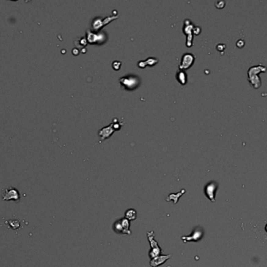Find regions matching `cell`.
Segmentation results:
<instances>
[{"label":"cell","mask_w":267,"mask_h":267,"mask_svg":"<svg viewBox=\"0 0 267 267\" xmlns=\"http://www.w3.org/2000/svg\"><path fill=\"white\" fill-rule=\"evenodd\" d=\"M185 191H186L185 190H182L181 192H179V193H171V194H170V195L168 196V197L166 199V201L173 200L174 204H177V203L178 202V200H179L180 197H181V196H182L183 194L185 193Z\"/></svg>","instance_id":"52a82bcc"},{"label":"cell","mask_w":267,"mask_h":267,"mask_svg":"<svg viewBox=\"0 0 267 267\" xmlns=\"http://www.w3.org/2000/svg\"><path fill=\"white\" fill-rule=\"evenodd\" d=\"M113 230L116 234H125L126 235V233H125V230H123V227L121 225V223H120V220H117L113 224Z\"/></svg>","instance_id":"8fae6325"},{"label":"cell","mask_w":267,"mask_h":267,"mask_svg":"<svg viewBox=\"0 0 267 267\" xmlns=\"http://www.w3.org/2000/svg\"><path fill=\"white\" fill-rule=\"evenodd\" d=\"M265 230H266V231H267V226H266V227H265Z\"/></svg>","instance_id":"4fadbf2b"},{"label":"cell","mask_w":267,"mask_h":267,"mask_svg":"<svg viewBox=\"0 0 267 267\" xmlns=\"http://www.w3.org/2000/svg\"><path fill=\"white\" fill-rule=\"evenodd\" d=\"M184 57H183V60H182V64L181 65V67L182 65V67H185V68H187V67H188L189 66H191V64L192 63V61H193V57H192V54H185V56H183ZM181 67V68H182Z\"/></svg>","instance_id":"ba28073f"},{"label":"cell","mask_w":267,"mask_h":267,"mask_svg":"<svg viewBox=\"0 0 267 267\" xmlns=\"http://www.w3.org/2000/svg\"><path fill=\"white\" fill-rule=\"evenodd\" d=\"M119 82L126 90H134L140 83L138 78L136 76H125L119 79Z\"/></svg>","instance_id":"3957f363"},{"label":"cell","mask_w":267,"mask_h":267,"mask_svg":"<svg viewBox=\"0 0 267 267\" xmlns=\"http://www.w3.org/2000/svg\"><path fill=\"white\" fill-rule=\"evenodd\" d=\"M171 257H172V255H159V256L151 259V261H150V265H151L152 267L159 266V265H163L164 262H166L167 260H169Z\"/></svg>","instance_id":"5b68a950"},{"label":"cell","mask_w":267,"mask_h":267,"mask_svg":"<svg viewBox=\"0 0 267 267\" xmlns=\"http://www.w3.org/2000/svg\"><path fill=\"white\" fill-rule=\"evenodd\" d=\"M125 218L127 219L129 221L135 220L137 219V212L135 209L130 208L126 210V212H125Z\"/></svg>","instance_id":"30bf717a"},{"label":"cell","mask_w":267,"mask_h":267,"mask_svg":"<svg viewBox=\"0 0 267 267\" xmlns=\"http://www.w3.org/2000/svg\"><path fill=\"white\" fill-rule=\"evenodd\" d=\"M2 197L3 200H14V201H19L20 200V194L18 190L14 187H8L6 189H3L2 192Z\"/></svg>","instance_id":"7a4b0ae2"},{"label":"cell","mask_w":267,"mask_h":267,"mask_svg":"<svg viewBox=\"0 0 267 267\" xmlns=\"http://www.w3.org/2000/svg\"><path fill=\"white\" fill-rule=\"evenodd\" d=\"M120 223H121V225L123 227V230H125V233H126V235H131V231L130 230V223L127 219L124 218L120 219Z\"/></svg>","instance_id":"9c48e42d"},{"label":"cell","mask_w":267,"mask_h":267,"mask_svg":"<svg viewBox=\"0 0 267 267\" xmlns=\"http://www.w3.org/2000/svg\"><path fill=\"white\" fill-rule=\"evenodd\" d=\"M203 236V231L201 228H195L193 231L192 234L190 236H185V237H181V240L185 243L189 242V241H200L201 238Z\"/></svg>","instance_id":"277c9868"},{"label":"cell","mask_w":267,"mask_h":267,"mask_svg":"<svg viewBox=\"0 0 267 267\" xmlns=\"http://www.w3.org/2000/svg\"><path fill=\"white\" fill-rule=\"evenodd\" d=\"M216 186L214 183H209L206 186V189H205V193H206V196L208 197V198L210 200H212L213 202L216 201V199H215V193H216Z\"/></svg>","instance_id":"8992f818"},{"label":"cell","mask_w":267,"mask_h":267,"mask_svg":"<svg viewBox=\"0 0 267 267\" xmlns=\"http://www.w3.org/2000/svg\"><path fill=\"white\" fill-rule=\"evenodd\" d=\"M9 222V224H10V227L12 229H13V230H16V229L19 228V225H20V223L19 221H17V220H10Z\"/></svg>","instance_id":"7c38bea8"},{"label":"cell","mask_w":267,"mask_h":267,"mask_svg":"<svg viewBox=\"0 0 267 267\" xmlns=\"http://www.w3.org/2000/svg\"><path fill=\"white\" fill-rule=\"evenodd\" d=\"M148 240L149 241L150 247H151V250L148 252V255L151 258V259L155 258V257L160 255V254L163 252V250L159 245L158 242L155 240V234L152 230L147 233Z\"/></svg>","instance_id":"6da1fadb"}]
</instances>
